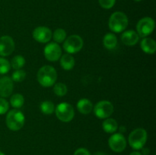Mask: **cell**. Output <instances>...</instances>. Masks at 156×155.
Wrapping results in <instances>:
<instances>
[{"mask_svg": "<svg viewBox=\"0 0 156 155\" xmlns=\"http://www.w3.org/2000/svg\"><path fill=\"white\" fill-rule=\"evenodd\" d=\"M57 79V72L53 67L44 65L41 67L37 72V80L43 87L49 88L56 83Z\"/></svg>", "mask_w": 156, "mask_h": 155, "instance_id": "cell-1", "label": "cell"}, {"mask_svg": "<svg viewBox=\"0 0 156 155\" xmlns=\"http://www.w3.org/2000/svg\"><path fill=\"white\" fill-rule=\"evenodd\" d=\"M110 29L114 33H120L128 25V18L123 12H116L111 15L108 23Z\"/></svg>", "mask_w": 156, "mask_h": 155, "instance_id": "cell-2", "label": "cell"}, {"mask_svg": "<svg viewBox=\"0 0 156 155\" xmlns=\"http://www.w3.org/2000/svg\"><path fill=\"white\" fill-rule=\"evenodd\" d=\"M25 117L22 112L18 109H12L6 115V125L12 131H18L23 127Z\"/></svg>", "mask_w": 156, "mask_h": 155, "instance_id": "cell-3", "label": "cell"}, {"mask_svg": "<svg viewBox=\"0 0 156 155\" xmlns=\"http://www.w3.org/2000/svg\"><path fill=\"white\" fill-rule=\"evenodd\" d=\"M147 141V132L144 129H135L129 135L128 141L132 148L134 150H140L143 148Z\"/></svg>", "mask_w": 156, "mask_h": 155, "instance_id": "cell-4", "label": "cell"}, {"mask_svg": "<svg viewBox=\"0 0 156 155\" xmlns=\"http://www.w3.org/2000/svg\"><path fill=\"white\" fill-rule=\"evenodd\" d=\"M56 115L62 122H69L74 118L75 110L72 105L67 103H62L57 105L55 109Z\"/></svg>", "mask_w": 156, "mask_h": 155, "instance_id": "cell-5", "label": "cell"}, {"mask_svg": "<svg viewBox=\"0 0 156 155\" xmlns=\"http://www.w3.org/2000/svg\"><path fill=\"white\" fill-rule=\"evenodd\" d=\"M83 40L80 36L73 34L65 40L63 49L67 53L73 54L80 51L83 47Z\"/></svg>", "mask_w": 156, "mask_h": 155, "instance_id": "cell-6", "label": "cell"}, {"mask_svg": "<svg viewBox=\"0 0 156 155\" xmlns=\"http://www.w3.org/2000/svg\"><path fill=\"white\" fill-rule=\"evenodd\" d=\"M94 115L99 119L109 118L114 112V106L108 100H101L96 103L94 107Z\"/></svg>", "mask_w": 156, "mask_h": 155, "instance_id": "cell-7", "label": "cell"}, {"mask_svg": "<svg viewBox=\"0 0 156 155\" xmlns=\"http://www.w3.org/2000/svg\"><path fill=\"white\" fill-rule=\"evenodd\" d=\"M155 28V21L149 17L142 18L136 24L137 33L143 37H146L152 33Z\"/></svg>", "mask_w": 156, "mask_h": 155, "instance_id": "cell-8", "label": "cell"}, {"mask_svg": "<svg viewBox=\"0 0 156 155\" xmlns=\"http://www.w3.org/2000/svg\"><path fill=\"white\" fill-rule=\"evenodd\" d=\"M108 144L113 151L120 153L126 148V140L122 134L116 133L110 137L108 140Z\"/></svg>", "mask_w": 156, "mask_h": 155, "instance_id": "cell-9", "label": "cell"}, {"mask_svg": "<svg viewBox=\"0 0 156 155\" xmlns=\"http://www.w3.org/2000/svg\"><path fill=\"white\" fill-rule=\"evenodd\" d=\"M44 56L50 62H56L62 56V50L56 43L47 44L44 50Z\"/></svg>", "mask_w": 156, "mask_h": 155, "instance_id": "cell-10", "label": "cell"}, {"mask_svg": "<svg viewBox=\"0 0 156 155\" xmlns=\"http://www.w3.org/2000/svg\"><path fill=\"white\" fill-rule=\"evenodd\" d=\"M32 35L35 40L39 43H48L51 40L52 36H53L50 29L47 27H44V26L36 27L33 31Z\"/></svg>", "mask_w": 156, "mask_h": 155, "instance_id": "cell-11", "label": "cell"}, {"mask_svg": "<svg viewBox=\"0 0 156 155\" xmlns=\"http://www.w3.org/2000/svg\"><path fill=\"white\" fill-rule=\"evenodd\" d=\"M15 50V42L10 36L0 37V56H10Z\"/></svg>", "mask_w": 156, "mask_h": 155, "instance_id": "cell-12", "label": "cell"}, {"mask_svg": "<svg viewBox=\"0 0 156 155\" xmlns=\"http://www.w3.org/2000/svg\"><path fill=\"white\" fill-rule=\"evenodd\" d=\"M13 81L9 77H2L0 78V96L8 97L13 91Z\"/></svg>", "mask_w": 156, "mask_h": 155, "instance_id": "cell-13", "label": "cell"}, {"mask_svg": "<svg viewBox=\"0 0 156 155\" xmlns=\"http://www.w3.org/2000/svg\"><path fill=\"white\" fill-rule=\"evenodd\" d=\"M140 40L139 34L132 30H126L122 34L121 40L123 44L126 46H134L138 43Z\"/></svg>", "mask_w": 156, "mask_h": 155, "instance_id": "cell-14", "label": "cell"}, {"mask_svg": "<svg viewBox=\"0 0 156 155\" xmlns=\"http://www.w3.org/2000/svg\"><path fill=\"white\" fill-rule=\"evenodd\" d=\"M141 49L147 54H154L156 50V43L153 39L146 37L141 41Z\"/></svg>", "mask_w": 156, "mask_h": 155, "instance_id": "cell-15", "label": "cell"}, {"mask_svg": "<svg viewBox=\"0 0 156 155\" xmlns=\"http://www.w3.org/2000/svg\"><path fill=\"white\" fill-rule=\"evenodd\" d=\"M77 109L79 112L84 115L90 113L93 109V104L89 100L86 98L81 99L77 103Z\"/></svg>", "mask_w": 156, "mask_h": 155, "instance_id": "cell-16", "label": "cell"}, {"mask_svg": "<svg viewBox=\"0 0 156 155\" xmlns=\"http://www.w3.org/2000/svg\"><path fill=\"white\" fill-rule=\"evenodd\" d=\"M60 65L64 70H71L75 65L74 57L69 53H66L62 55L60 59Z\"/></svg>", "mask_w": 156, "mask_h": 155, "instance_id": "cell-17", "label": "cell"}, {"mask_svg": "<svg viewBox=\"0 0 156 155\" xmlns=\"http://www.w3.org/2000/svg\"><path fill=\"white\" fill-rule=\"evenodd\" d=\"M102 127H103L104 131L105 132L112 134L117 132V130L118 129V124H117V121L114 119L107 118L103 122Z\"/></svg>", "mask_w": 156, "mask_h": 155, "instance_id": "cell-18", "label": "cell"}, {"mask_svg": "<svg viewBox=\"0 0 156 155\" xmlns=\"http://www.w3.org/2000/svg\"><path fill=\"white\" fill-rule=\"evenodd\" d=\"M104 46L108 50H113L117 45V38L114 33H107L103 40Z\"/></svg>", "mask_w": 156, "mask_h": 155, "instance_id": "cell-19", "label": "cell"}, {"mask_svg": "<svg viewBox=\"0 0 156 155\" xmlns=\"http://www.w3.org/2000/svg\"><path fill=\"white\" fill-rule=\"evenodd\" d=\"M24 97L20 94H14V95L12 96L10 99V103L12 106L14 108H16V109L21 108L24 105Z\"/></svg>", "mask_w": 156, "mask_h": 155, "instance_id": "cell-20", "label": "cell"}, {"mask_svg": "<svg viewBox=\"0 0 156 155\" xmlns=\"http://www.w3.org/2000/svg\"><path fill=\"white\" fill-rule=\"evenodd\" d=\"M54 104L50 100L42 102L41 104V110L45 115H51L54 112Z\"/></svg>", "mask_w": 156, "mask_h": 155, "instance_id": "cell-21", "label": "cell"}, {"mask_svg": "<svg viewBox=\"0 0 156 155\" xmlns=\"http://www.w3.org/2000/svg\"><path fill=\"white\" fill-rule=\"evenodd\" d=\"M53 92L58 97H63L67 93V87L65 84L59 83L54 84V87H53Z\"/></svg>", "mask_w": 156, "mask_h": 155, "instance_id": "cell-22", "label": "cell"}, {"mask_svg": "<svg viewBox=\"0 0 156 155\" xmlns=\"http://www.w3.org/2000/svg\"><path fill=\"white\" fill-rule=\"evenodd\" d=\"M25 64V59L21 56H15L11 62V65L15 70L21 69Z\"/></svg>", "mask_w": 156, "mask_h": 155, "instance_id": "cell-23", "label": "cell"}, {"mask_svg": "<svg viewBox=\"0 0 156 155\" xmlns=\"http://www.w3.org/2000/svg\"><path fill=\"white\" fill-rule=\"evenodd\" d=\"M52 36L56 43H62L66 38V32L63 29L58 28L55 30Z\"/></svg>", "mask_w": 156, "mask_h": 155, "instance_id": "cell-24", "label": "cell"}, {"mask_svg": "<svg viewBox=\"0 0 156 155\" xmlns=\"http://www.w3.org/2000/svg\"><path fill=\"white\" fill-rule=\"evenodd\" d=\"M25 78H26V72L24 71V70H21V69H18L15 71H14L12 76V81L16 82L22 81L24 80Z\"/></svg>", "mask_w": 156, "mask_h": 155, "instance_id": "cell-25", "label": "cell"}, {"mask_svg": "<svg viewBox=\"0 0 156 155\" xmlns=\"http://www.w3.org/2000/svg\"><path fill=\"white\" fill-rule=\"evenodd\" d=\"M10 68V62L4 58H0V74H6V73L9 72Z\"/></svg>", "mask_w": 156, "mask_h": 155, "instance_id": "cell-26", "label": "cell"}, {"mask_svg": "<svg viewBox=\"0 0 156 155\" xmlns=\"http://www.w3.org/2000/svg\"><path fill=\"white\" fill-rule=\"evenodd\" d=\"M9 104L7 100L2 97H0V115H3L9 110Z\"/></svg>", "mask_w": 156, "mask_h": 155, "instance_id": "cell-27", "label": "cell"}, {"mask_svg": "<svg viewBox=\"0 0 156 155\" xmlns=\"http://www.w3.org/2000/svg\"><path fill=\"white\" fill-rule=\"evenodd\" d=\"M99 4L103 9H110L114 5L116 0H98Z\"/></svg>", "mask_w": 156, "mask_h": 155, "instance_id": "cell-28", "label": "cell"}, {"mask_svg": "<svg viewBox=\"0 0 156 155\" xmlns=\"http://www.w3.org/2000/svg\"><path fill=\"white\" fill-rule=\"evenodd\" d=\"M74 155H91V153H90L87 149L81 147V148L77 149V150L75 151Z\"/></svg>", "mask_w": 156, "mask_h": 155, "instance_id": "cell-29", "label": "cell"}, {"mask_svg": "<svg viewBox=\"0 0 156 155\" xmlns=\"http://www.w3.org/2000/svg\"><path fill=\"white\" fill-rule=\"evenodd\" d=\"M143 149V154L148 155L149 153V150L148 148H142Z\"/></svg>", "mask_w": 156, "mask_h": 155, "instance_id": "cell-30", "label": "cell"}, {"mask_svg": "<svg viewBox=\"0 0 156 155\" xmlns=\"http://www.w3.org/2000/svg\"><path fill=\"white\" fill-rule=\"evenodd\" d=\"M94 155H108V154L107 153H105V152L98 151V152H96Z\"/></svg>", "mask_w": 156, "mask_h": 155, "instance_id": "cell-31", "label": "cell"}, {"mask_svg": "<svg viewBox=\"0 0 156 155\" xmlns=\"http://www.w3.org/2000/svg\"><path fill=\"white\" fill-rule=\"evenodd\" d=\"M129 155H143V154L139 151H133L132 152V153H130V154Z\"/></svg>", "mask_w": 156, "mask_h": 155, "instance_id": "cell-32", "label": "cell"}, {"mask_svg": "<svg viewBox=\"0 0 156 155\" xmlns=\"http://www.w3.org/2000/svg\"><path fill=\"white\" fill-rule=\"evenodd\" d=\"M0 155H5V153H2V151H0Z\"/></svg>", "mask_w": 156, "mask_h": 155, "instance_id": "cell-33", "label": "cell"}, {"mask_svg": "<svg viewBox=\"0 0 156 155\" xmlns=\"http://www.w3.org/2000/svg\"><path fill=\"white\" fill-rule=\"evenodd\" d=\"M134 1H136V2H140V1H142V0H134Z\"/></svg>", "mask_w": 156, "mask_h": 155, "instance_id": "cell-34", "label": "cell"}]
</instances>
